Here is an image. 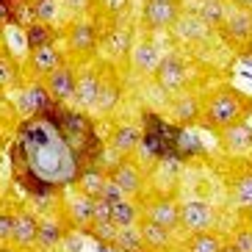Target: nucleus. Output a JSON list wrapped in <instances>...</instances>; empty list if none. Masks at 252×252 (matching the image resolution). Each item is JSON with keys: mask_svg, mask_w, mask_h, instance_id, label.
Masks as SVG:
<instances>
[{"mask_svg": "<svg viewBox=\"0 0 252 252\" xmlns=\"http://www.w3.org/2000/svg\"><path fill=\"white\" fill-rule=\"evenodd\" d=\"M111 222V202H105L103 197H92V224Z\"/></svg>", "mask_w": 252, "mask_h": 252, "instance_id": "obj_39", "label": "nucleus"}, {"mask_svg": "<svg viewBox=\"0 0 252 252\" xmlns=\"http://www.w3.org/2000/svg\"><path fill=\"white\" fill-rule=\"evenodd\" d=\"M100 197H103L105 202H122V200H127V194H125V189H122V186H117L114 183L111 178H108V183L103 186V191H100Z\"/></svg>", "mask_w": 252, "mask_h": 252, "instance_id": "obj_42", "label": "nucleus"}, {"mask_svg": "<svg viewBox=\"0 0 252 252\" xmlns=\"http://www.w3.org/2000/svg\"><path fill=\"white\" fill-rule=\"evenodd\" d=\"M31 23H36V14H33V0H17L14 11H11V25H20V28H28Z\"/></svg>", "mask_w": 252, "mask_h": 252, "instance_id": "obj_35", "label": "nucleus"}, {"mask_svg": "<svg viewBox=\"0 0 252 252\" xmlns=\"http://www.w3.org/2000/svg\"><path fill=\"white\" fill-rule=\"evenodd\" d=\"M92 130H94V125H92V119L86 117L81 108H67V111H64L61 133H64V139L69 141L72 150H81L83 141H86V136H89Z\"/></svg>", "mask_w": 252, "mask_h": 252, "instance_id": "obj_6", "label": "nucleus"}, {"mask_svg": "<svg viewBox=\"0 0 252 252\" xmlns=\"http://www.w3.org/2000/svg\"><path fill=\"white\" fill-rule=\"evenodd\" d=\"M83 158V163H103V156H105V144L103 139H100V133L97 130H92L89 136H86V141H83V147L78 150Z\"/></svg>", "mask_w": 252, "mask_h": 252, "instance_id": "obj_32", "label": "nucleus"}, {"mask_svg": "<svg viewBox=\"0 0 252 252\" xmlns=\"http://www.w3.org/2000/svg\"><path fill=\"white\" fill-rule=\"evenodd\" d=\"M244 64H247V67H252V56H244Z\"/></svg>", "mask_w": 252, "mask_h": 252, "instance_id": "obj_50", "label": "nucleus"}, {"mask_svg": "<svg viewBox=\"0 0 252 252\" xmlns=\"http://www.w3.org/2000/svg\"><path fill=\"white\" fill-rule=\"evenodd\" d=\"M33 14H36V23H56L59 17V0H33Z\"/></svg>", "mask_w": 252, "mask_h": 252, "instance_id": "obj_36", "label": "nucleus"}, {"mask_svg": "<svg viewBox=\"0 0 252 252\" xmlns=\"http://www.w3.org/2000/svg\"><path fill=\"white\" fill-rule=\"evenodd\" d=\"M233 247H236L238 252H252V230H241V233H236Z\"/></svg>", "mask_w": 252, "mask_h": 252, "instance_id": "obj_44", "label": "nucleus"}, {"mask_svg": "<svg viewBox=\"0 0 252 252\" xmlns=\"http://www.w3.org/2000/svg\"><path fill=\"white\" fill-rule=\"evenodd\" d=\"M141 17H144L147 28L163 31V28L175 25V20L180 17V6H178V0H147L144 8H141Z\"/></svg>", "mask_w": 252, "mask_h": 252, "instance_id": "obj_5", "label": "nucleus"}, {"mask_svg": "<svg viewBox=\"0 0 252 252\" xmlns=\"http://www.w3.org/2000/svg\"><path fill=\"white\" fill-rule=\"evenodd\" d=\"M8 161L14 166V172H23L25 166H28V156H25V147H23L20 139H14V144L8 147Z\"/></svg>", "mask_w": 252, "mask_h": 252, "instance_id": "obj_40", "label": "nucleus"}, {"mask_svg": "<svg viewBox=\"0 0 252 252\" xmlns=\"http://www.w3.org/2000/svg\"><path fill=\"white\" fill-rule=\"evenodd\" d=\"M20 72H17V64L8 53H0V89H6L11 83H17Z\"/></svg>", "mask_w": 252, "mask_h": 252, "instance_id": "obj_38", "label": "nucleus"}, {"mask_svg": "<svg viewBox=\"0 0 252 252\" xmlns=\"http://www.w3.org/2000/svg\"><path fill=\"white\" fill-rule=\"evenodd\" d=\"M69 252H81V241L75 244V241H69Z\"/></svg>", "mask_w": 252, "mask_h": 252, "instance_id": "obj_49", "label": "nucleus"}, {"mask_svg": "<svg viewBox=\"0 0 252 252\" xmlns=\"http://www.w3.org/2000/svg\"><path fill=\"white\" fill-rule=\"evenodd\" d=\"M175 144H178L183 161H186V158H194V156H205V144L200 141V136H197V130H194V127L180 125L178 141H175Z\"/></svg>", "mask_w": 252, "mask_h": 252, "instance_id": "obj_23", "label": "nucleus"}, {"mask_svg": "<svg viewBox=\"0 0 252 252\" xmlns=\"http://www.w3.org/2000/svg\"><path fill=\"white\" fill-rule=\"evenodd\" d=\"M222 250V238L216 233H194L191 244H189V252H219Z\"/></svg>", "mask_w": 252, "mask_h": 252, "instance_id": "obj_34", "label": "nucleus"}, {"mask_svg": "<svg viewBox=\"0 0 252 252\" xmlns=\"http://www.w3.org/2000/svg\"><path fill=\"white\" fill-rule=\"evenodd\" d=\"M208 33V25L202 23L197 14H180L172 25V36L180 39V42H197V39H205Z\"/></svg>", "mask_w": 252, "mask_h": 252, "instance_id": "obj_16", "label": "nucleus"}, {"mask_svg": "<svg viewBox=\"0 0 252 252\" xmlns=\"http://www.w3.org/2000/svg\"><path fill=\"white\" fill-rule=\"evenodd\" d=\"M50 103H53L50 92H47L45 83H39V81L25 83L23 89H20V94H17V108L23 111V117H25V119H31V117H42V111H45V108H47Z\"/></svg>", "mask_w": 252, "mask_h": 252, "instance_id": "obj_4", "label": "nucleus"}, {"mask_svg": "<svg viewBox=\"0 0 252 252\" xmlns=\"http://www.w3.org/2000/svg\"><path fill=\"white\" fill-rule=\"evenodd\" d=\"M105 183H108V172H105L103 163H86L78 175V180H75L78 191L86 194V197H100Z\"/></svg>", "mask_w": 252, "mask_h": 252, "instance_id": "obj_13", "label": "nucleus"}, {"mask_svg": "<svg viewBox=\"0 0 252 252\" xmlns=\"http://www.w3.org/2000/svg\"><path fill=\"white\" fill-rule=\"evenodd\" d=\"M17 139L23 141L28 166L39 178L50 180L53 186H72L86 166L78 150L69 147L59 127H53L42 117L23 119L17 127Z\"/></svg>", "mask_w": 252, "mask_h": 252, "instance_id": "obj_1", "label": "nucleus"}, {"mask_svg": "<svg viewBox=\"0 0 252 252\" xmlns=\"http://www.w3.org/2000/svg\"><path fill=\"white\" fill-rule=\"evenodd\" d=\"M17 0H0V25H11V11Z\"/></svg>", "mask_w": 252, "mask_h": 252, "instance_id": "obj_45", "label": "nucleus"}, {"mask_svg": "<svg viewBox=\"0 0 252 252\" xmlns=\"http://www.w3.org/2000/svg\"><path fill=\"white\" fill-rule=\"evenodd\" d=\"M247 114L244 100L236 92H216L211 100L205 103V117L208 122H214L216 127H227L233 122H241Z\"/></svg>", "mask_w": 252, "mask_h": 252, "instance_id": "obj_2", "label": "nucleus"}, {"mask_svg": "<svg viewBox=\"0 0 252 252\" xmlns=\"http://www.w3.org/2000/svg\"><path fill=\"white\" fill-rule=\"evenodd\" d=\"M139 233H141V238H144V247L153 250V252H163L166 247H169V241H172V238H169L172 230L161 227V224H156V222H150V219L141 222Z\"/></svg>", "mask_w": 252, "mask_h": 252, "instance_id": "obj_21", "label": "nucleus"}, {"mask_svg": "<svg viewBox=\"0 0 252 252\" xmlns=\"http://www.w3.org/2000/svg\"><path fill=\"white\" fill-rule=\"evenodd\" d=\"M197 17H200L208 28H219V25L227 20V8H224L222 0H200Z\"/></svg>", "mask_w": 252, "mask_h": 252, "instance_id": "obj_24", "label": "nucleus"}, {"mask_svg": "<svg viewBox=\"0 0 252 252\" xmlns=\"http://www.w3.org/2000/svg\"><path fill=\"white\" fill-rule=\"evenodd\" d=\"M86 233H92V236L100 241V244H114L117 241V233L119 227L114 222H100V224H89V227H83Z\"/></svg>", "mask_w": 252, "mask_h": 252, "instance_id": "obj_37", "label": "nucleus"}, {"mask_svg": "<svg viewBox=\"0 0 252 252\" xmlns=\"http://www.w3.org/2000/svg\"><path fill=\"white\" fill-rule=\"evenodd\" d=\"M233 197H236V205L244 208L252 214V169H247L244 175H238L236 183H233Z\"/></svg>", "mask_w": 252, "mask_h": 252, "instance_id": "obj_31", "label": "nucleus"}, {"mask_svg": "<svg viewBox=\"0 0 252 252\" xmlns=\"http://www.w3.org/2000/svg\"><path fill=\"white\" fill-rule=\"evenodd\" d=\"M114 252H144V238L136 227H119L117 233V241H114Z\"/></svg>", "mask_w": 252, "mask_h": 252, "instance_id": "obj_26", "label": "nucleus"}, {"mask_svg": "<svg viewBox=\"0 0 252 252\" xmlns=\"http://www.w3.org/2000/svg\"><path fill=\"white\" fill-rule=\"evenodd\" d=\"M141 141V130L136 125H117L114 127V136H111V150L117 153V156H130V153H136V147H139Z\"/></svg>", "mask_w": 252, "mask_h": 252, "instance_id": "obj_18", "label": "nucleus"}, {"mask_svg": "<svg viewBox=\"0 0 252 252\" xmlns=\"http://www.w3.org/2000/svg\"><path fill=\"white\" fill-rule=\"evenodd\" d=\"M200 117V100L194 94H183L180 100H175V119L178 125H189Z\"/></svg>", "mask_w": 252, "mask_h": 252, "instance_id": "obj_30", "label": "nucleus"}, {"mask_svg": "<svg viewBox=\"0 0 252 252\" xmlns=\"http://www.w3.org/2000/svg\"><path fill=\"white\" fill-rule=\"evenodd\" d=\"M186 64L178 56H161V64L156 69V81L163 92H178L186 86Z\"/></svg>", "mask_w": 252, "mask_h": 252, "instance_id": "obj_7", "label": "nucleus"}, {"mask_svg": "<svg viewBox=\"0 0 252 252\" xmlns=\"http://www.w3.org/2000/svg\"><path fill=\"white\" fill-rule=\"evenodd\" d=\"M69 47L72 53H92L97 47V28L92 23H75L69 28Z\"/></svg>", "mask_w": 252, "mask_h": 252, "instance_id": "obj_19", "label": "nucleus"}, {"mask_svg": "<svg viewBox=\"0 0 252 252\" xmlns=\"http://www.w3.org/2000/svg\"><path fill=\"white\" fill-rule=\"evenodd\" d=\"M219 252H238V250L233 244H222V250H219Z\"/></svg>", "mask_w": 252, "mask_h": 252, "instance_id": "obj_48", "label": "nucleus"}, {"mask_svg": "<svg viewBox=\"0 0 252 252\" xmlns=\"http://www.w3.org/2000/svg\"><path fill=\"white\" fill-rule=\"evenodd\" d=\"M11 233H14V214L11 211H0V244L11 241Z\"/></svg>", "mask_w": 252, "mask_h": 252, "instance_id": "obj_43", "label": "nucleus"}, {"mask_svg": "<svg viewBox=\"0 0 252 252\" xmlns=\"http://www.w3.org/2000/svg\"><path fill=\"white\" fill-rule=\"evenodd\" d=\"M222 144H224V150L233 153V156L252 153V127L247 125L244 119H241V122H233V125H227V127H222Z\"/></svg>", "mask_w": 252, "mask_h": 252, "instance_id": "obj_10", "label": "nucleus"}, {"mask_svg": "<svg viewBox=\"0 0 252 252\" xmlns=\"http://www.w3.org/2000/svg\"><path fill=\"white\" fill-rule=\"evenodd\" d=\"M224 25H227L230 36L238 39V42H247V39L252 36V14L250 11H233V14L227 11Z\"/></svg>", "mask_w": 252, "mask_h": 252, "instance_id": "obj_25", "label": "nucleus"}, {"mask_svg": "<svg viewBox=\"0 0 252 252\" xmlns=\"http://www.w3.org/2000/svg\"><path fill=\"white\" fill-rule=\"evenodd\" d=\"M130 61H133V67L139 72L156 75L158 64H161V53H158V47L150 39H141L139 45H133V50H130Z\"/></svg>", "mask_w": 252, "mask_h": 252, "instance_id": "obj_14", "label": "nucleus"}, {"mask_svg": "<svg viewBox=\"0 0 252 252\" xmlns=\"http://www.w3.org/2000/svg\"><path fill=\"white\" fill-rule=\"evenodd\" d=\"M105 47L111 50V56H125V53L133 50V45H130V31L127 28H114L105 33Z\"/></svg>", "mask_w": 252, "mask_h": 252, "instance_id": "obj_33", "label": "nucleus"}, {"mask_svg": "<svg viewBox=\"0 0 252 252\" xmlns=\"http://www.w3.org/2000/svg\"><path fill=\"white\" fill-rule=\"evenodd\" d=\"M117 100H119L117 86H111V83H103V92H100V103H97V108H100V111H111L114 105H117Z\"/></svg>", "mask_w": 252, "mask_h": 252, "instance_id": "obj_41", "label": "nucleus"}, {"mask_svg": "<svg viewBox=\"0 0 252 252\" xmlns=\"http://www.w3.org/2000/svg\"><path fill=\"white\" fill-rule=\"evenodd\" d=\"M45 86L50 92L53 100L59 103H67V100H75V89H78V75H75L72 67H64L61 64L56 72H50L45 78Z\"/></svg>", "mask_w": 252, "mask_h": 252, "instance_id": "obj_8", "label": "nucleus"}, {"mask_svg": "<svg viewBox=\"0 0 252 252\" xmlns=\"http://www.w3.org/2000/svg\"><path fill=\"white\" fill-rule=\"evenodd\" d=\"M108 178H111L117 186H122V189H125V194H136L141 189V172H139V166H136V163H130V161H119L117 166L111 169V175H108Z\"/></svg>", "mask_w": 252, "mask_h": 252, "instance_id": "obj_20", "label": "nucleus"}, {"mask_svg": "<svg viewBox=\"0 0 252 252\" xmlns=\"http://www.w3.org/2000/svg\"><path fill=\"white\" fill-rule=\"evenodd\" d=\"M97 252H114V250H111V244H100L97 241Z\"/></svg>", "mask_w": 252, "mask_h": 252, "instance_id": "obj_47", "label": "nucleus"}, {"mask_svg": "<svg viewBox=\"0 0 252 252\" xmlns=\"http://www.w3.org/2000/svg\"><path fill=\"white\" fill-rule=\"evenodd\" d=\"M161 141H163V136L153 133V130H141V141H139V147H136V156H139V161H141V163L158 161Z\"/></svg>", "mask_w": 252, "mask_h": 252, "instance_id": "obj_27", "label": "nucleus"}, {"mask_svg": "<svg viewBox=\"0 0 252 252\" xmlns=\"http://www.w3.org/2000/svg\"><path fill=\"white\" fill-rule=\"evenodd\" d=\"M147 219L156 222V224H161V227H166V230H175L180 224V208L172 200L161 197V200H156L147 208Z\"/></svg>", "mask_w": 252, "mask_h": 252, "instance_id": "obj_15", "label": "nucleus"}, {"mask_svg": "<svg viewBox=\"0 0 252 252\" xmlns=\"http://www.w3.org/2000/svg\"><path fill=\"white\" fill-rule=\"evenodd\" d=\"M23 33H25V47H28V53L39 50V47H47V45H56V39H59L56 31L45 23H31Z\"/></svg>", "mask_w": 252, "mask_h": 252, "instance_id": "obj_22", "label": "nucleus"}, {"mask_svg": "<svg viewBox=\"0 0 252 252\" xmlns=\"http://www.w3.org/2000/svg\"><path fill=\"white\" fill-rule=\"evenodd\" d=\"M216 224V211L202 200H189L180 205V227L189 233H208Z\"/></svg>", "mask_w": 252, "mask_h": 252, "instance_id": "obj_3", "label": "nucleus"}, {"mask_svg": "<svg viewBox=\"0 0 252 252\" xmlns=\"http://www.w3.org/2000/svg\"><path fill=\"white\" fill-rule=\"evenodd\" d=\"M64 64V53L59 50V45H47V47H39V50H31L28 56V67L33 75H50Z\"/></svg>", "mask_w": 252, "mask_h": 252, "instance_id": "obj_11", "label": "nucleus"}, {"mask_svg": "<svg viewBox=\"0 0 252 252\" xmlns=\"http://www.w3.org/2000/svg\"><path fill=\"white\" fill-rule=\"evenodd\" d=\"M69 219H72L78 227H89L92 224V197L75 194L72 200H69Z\"/></svg>", "mask_w": 252, "mask_h": 252, "instance_id": "obj_28", "label": "nucleus"}, {"mask_svg": "<svg viewBox=\"0 0 252 252\" xmlns=\"http://www.w3.org/2000/svg\"><path fill=\"white\" fill-rule=\"evenodd\" d=\"M100 3H103V8L108 11V14H122L130 0H100Z\"/></svg>", "mask_w": 252, "mask_h": 252, "instance_id": "obj_46", "label": "nucleus"}, {"mask_svg": "<svg viewBox=\"0 0 252 252\" xmlns=\"http://www.w3.org/2000/svg\"><path fill=\"white\" fill-rule=\"evenodd\" d=\"M111 222L117 224V227H136V222H139V208L130 200L114 202L111 205Z\"/></svg>", "mask_w": 252, "mask_h": 252, "instance_id": "obj_29", "label": "nucleus"}, {"mask_svg": "<svg viewBox=\"0 0 252 252\" xmlns=\"http://www.w3.org/2000/svg\"><path fill=\"white\" fill-rule=\"evenodd\" d=\"M100 92H103V81L97 78L94 72H83L78 75V89H75V103L81 111H89V108H97L100 103Z\"/></svg>", "mask_w": 252, "mask_h": 252, "instance_id": "obj_12", "label": "nucleus"}, {"mask_svg": "<svg viewBox=\"0 0 252 252\" xmlns=\"http://www.w3.org/2000/svg\"><path fill=\"white\" fill-rule=\"evenodd\" d=\"M64 241V224H61L59 216H45V219H39V241L36 247L39 250H56V247Z\"/></svg>", "mask_w": 252, "mask_h": 252, "instance_id": "obj_17", "label": "nucleus"}, {"mask_svg": "<svg viewBox=\"0 0 252 252\" xmlns=\"http://www.w3.org/2000/svg\"><path fill=\"white\" fill-rule=\"evenodd\" d=\"M39 241V216L33 211H17L14 214V233H11V244L20 250H31Z\"/></svg>", "mask_w": 252, "mask_h": 252, "instance_id": "obj_9", "label": "nucleus"}]
</instances>
